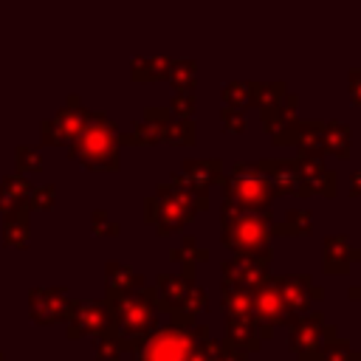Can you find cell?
I'll return each mask as SVG.
<instances>
[{
    "instance_id": "ba28073f",
    "label": "cell",
    "mask_w": 361,
    "mask_h": 361,
    "mask_svg": "<svg viewBox=\"0 0 361 361\" xmlns=\"http://www.w3.org/2000/svg\"><path fill=\"white\" fill-rule=\"evenodd\" d=\"M288 347L293 350L296 361H322L324 344V313L307 310L288 319Z\"/></svg>"
},
{
    "instance_id": "d6986e66",
    "label": "cell",
    "mask_w": 361,
    "mask_h": 361,
    "mask_svg": "<svg viewBox=\"0 0 361 361\" xmlns=\"http://www.w3.org/2000/svg\"><path fill=\"white\" fill-rule=\"evenodd\" d=\"M180 183H189L195 189H212L223 178V161L220 158H186L180 172H175Z\"/></svg>"
},
{
    "instance_id": "b9f144b4",
    "label": "cell",
    "mask_w": 361,
    "mask_h": 361,
    "mask_svg": "<svg viewBox=\"0 0 361 361\" xmlns=\"http://www.w3.org/2000/svg\"><path fill=\"white\" fill-rule=\"evenodd\" d=\"M0 361H3V355H0Z\"/></svg>"
},
{
    "instance_id": "4dcf8cb0",
    "label": "cell",
    "mask_w": 361,
    "mask_h": 361,
    "mask_svg": "<svg viewBox=\"0 0 361 361\" xmlns=\"http://www.w3.org/2000/svg\"><path fill=\"white\" fill-rule=\"evenodd\" d=\"M220 96H223L226 107H237V110L251 107V87H248V82H228V85H223Z\"/></svg>"
},
{
    "instance_id": "5bb4252c",
    "label": "cell",
    "mask_w": 361,
    "mask_h": 361,
    "mask_svg": "<svg viewBox=\"0 0 361 361\" xmlns=\"http://www.w3.org/2000/svg\"><path fill=\"white\" fill-rule=\"evenodd\" d=\"M87 116H90V110H85L79 104V96H71L68 104L51 121L42 124V141L45 144H71L79 135V130L85 127Z\"/></svg>"
},
{
    "instance_id": "e0dca14e",
    "label": "cell",
    "mask_w": 361,
    "mask_h": 361,
    "mask_svg": "<svg viewBox=\"0 0 361 361\" xmlns=\"http://www.w3.org/2000/svg\"><path fill=\"white\" fill-rule=\"evenodd\" d=\"M361 262V248L353 245L344 234H327L322 248V271L327 276H347L353 265Z\"/></svg>"
},
{
    "instance_id": "74e56055",
    "label": "cell",
    "mask_w": 361,
    "mask_h": 361,
    "mask_svg": "<svg viewBox=\"0 0 361 361\" xmlns=\"http://www.w3.org/2000/svg\"><path fill=\"white\" fill-rule=\"evenodd\" d=\"M347 79H350V96H353V104L361 107V68H350Z\"/></svg>"
},
{
    "instance_id": "4316f807",
    "label": "cell",
    "mask_w": 361,
    "mask_h": 361,
    "mask_svg": "<svg viewBox=\"0 0 361 361\" xmlns=\"http://www.w3.org/2000/svg\"><path fill=\"white\" fill-rule=\"evenodd\" d=\"M169 259L180 262V268H183L180 274L195 276V265H200V262H206V259H209V248L197 245V240H195V237H183V240H180V245H175V248L169 251Z\"/></svg>"
},
{
    "instance_id": "f35d334b",
    "label": "cell",
    "mask_w": 361,
    "mask_h": 361,
    "mask_svg": "<svg viewBox=\"0 0 361 361\" xmlns=\"http://www.w3.org/2000/svg\"><path fill=\"white\" fill-rule=\"evenodd\" d=\"M296 107H299V96L296 93H285L282 96V121L296 118Z\"/></svg>"
},
{
    "instance_id": "60d3db41",
    "label": "cell",
    "mask_w": 361,
    "mask_h": 361,
    "mask_svg": "<svg viewBox=\"0 0 361 361\" xmlns=\"http://www.w3.org/2000/svg\"><path fill=\"white\" fill-rule=\"evenodd\" d=\"M347 296H350V299H361V285H353V288L347 290Z\"/></svg>"
},
{
    "instance_id": "f546056e",
    "label": "cell",
    "mask_w": 361,
    "mask_h": 361,
    "mask_svg": "<svg viewBox=\"0 0 361 361\" xmlns=\"http://www.w3.org/2000/svg\"><path fill=\"white\" fill-rule=\"evenodd\" d=\"M31 197V186L23 180V178H6L0 183V209H14L20 203H28Z\"/></svg>"
},
{
    "instance_id": "7a4b0ae2",
    "label": "cell",
    "mask_w": 361,
    "mask_h": 361,
    "mask_svg": "<svg viewBox=\"0 0 361 361\" xmlns=\"http://www.w3.org/2000/svg\"><path fill=\"white\" fill-rule=\"evenodd\" d=\"M209 209V189H195L189 183H180L178 178H169L144 200V220L158 228L161 237H169L189 226L200 212Z\"/></svg>"
},
{
    "instance_id": "4fadbf2b",
    "label": "cell",
    "mask_w": 361,
    "mask_h": 361,
    "mask_svg": "<svg viewBox=\"0 0 361 361\" xmlns=\"http://www.w3.org/2000/svg\"><path fill=\"white\" fill-rule=\"evenodd\" d=\"M271 259H274V254H251V257L223 259V265H220L223 282L220 285H234V288L254 290V285L271 274Z\"/></svg>"
},
{
    "instance_id": "44dd1931",
    "label": "cell",
    "mask_w": 361,
    "mask_h": 361,
    "mask_svg": "<svg viewBox=\"0 0 361 361\" xmlns=\"http://www.w3.org/2000/svg\"><path fill=\"white\" fill-rule=\"evenodd\" d=\"M226 344H231L240 353H257L262 347L259 324L254 313L248 316H226Z\"/></svg>"
},
{
    "instance_id": "52a82bcc",
    "label": "cell",
    "mask_w": 361,
    "mask_h": 361,
    "mask_svg": "<svg viewBox=\"0 0 361 361\" xmlns=\"http://www.w3.org/2000/svg\"><path fill=\"white\" fill-rule=\"evenodd\" d=\"M209 336L206 324H178L166 322L164 327H155L147 341L133 353V361H189L195 344Z\"/></svg>"
},
{
    "instance_id": "1f68e13d",
    "label": "cell",
    "mask_w": 361,
    "mask_h": 361,
    "mask_svg": "<svg viewBox=\"0 0 361 361\" xmlns=\"http://www.w3.org/2000/svg\"><path fill=\"white\" fill-rule=\"evenodd\" d=\"M96 338H99V341H96V361H118V355L124 353L121 344H118V338H116L110 330L99 333Z\"/></svg>"
},
{
    "instance_id": "7402d4cb",
    "label": "cell",
    "mask_w": 361,
    "mask_h": 361,
    "mask_svg": "<svg viewBox=\"0 0 361 361\" xmlns=\"http://www.w3.org/2000/svg\"><path fill=\"white\" fill-rule=\"evenodd\" d=\"M189 361H245V353L234 350V347L226 344V341H217V338H212V336H203V338L195 344Z\"/></svg>"
},
{
    "instance_id": "83f0119b",
    "label": "cell",
    "mask_w": 361,
    "mask_h": 361,
    "mask_svg": "<svg viewBox=\"0 0 361 361\" xmlns=\"http://www.w3.org/2000/svg\"><path fill=\"white\" fill-rule=\"evenodd\" d=\"M324 152L350 158V127L344 121H324Z\"/></svg>"
},
{
    "instance_id": "836d02e7",
    "label": "cell",
    "mask_w": 361,
    "mask_h": 361,
    "mask_svg": "<svg viewBox=\"0 0 361 361\" xmlns=\"http://www.w3.org/2000/svg\"><path fill=\"white\" fill-rule=\"evenodd\" d=\"M220 121H223V130H226V133H234V135L245 133V116H243V110H237V107H226V104H223Z\"/></svg>"
},
{
    "instance_id": "ab89813d",
    "label": "cell",
    "mask_w": 361,
    "mask_h": 361,
    "mask_svg": "<svg viewBox=\"0 0 361 361\" xmlns=\"http://www.w3.org/2000/svg\"><path fill=\"white\" fill-rule=\"evenodd\" d=\"M350 197H361V169L350 175Z\"/></svg>"
},
{
    "instance_id": "ffe728a7",
    "label": "cell",
    "mask_w": 361,
    "mask_h": 361,
    "mask_svg": "<svg viewBox=\"0 0 361 361\" xmlns=\"http://www.w3.org/2000/svg\"><path fill=\"white\" fill-rule=\"evenodd\" d=\"M296 161H299V169H302V178H305V186L310 195L336 197V172L327 169V164L322 158L296 152Z\"/></svg>"
},
{
    "instance_id": "3957f363",
    "label": "cell",
    "mask_w": 361,
    "mask_h": 361,
    "mask_svg": "<svg viewBox=\"0 0 361 361\" xmlns=\"http://www.w3.org/2000/svg\"><path fill=\"white\" fill-rule=\"evenodd\" d=\"M220 192L223 200H228L237 209L254 212V214H274V200H276V189L271 183V178L265 175V169L259 166V161H237L228 175L223 172L220 178Z\"/></svg>"
},
{
    "instance_id": "e575fe53",
    "label": "cell",
    "mask_w": 361,
    "mask_h": 361,
    "mask_svg": "<svg viewBox=\"0 0 361 361\" xmlns=\"http://www.w3.org/2000/svg\"><path fill=\"white\" fill-rule=\"evenodd\" d=\"M17 166L23 169V172H39L42 169V158H39V152H34L31 147H20L17 149Z\"/></svg>"
},
{
    "instance_id": "8992f818",
    "label": "cell",
    "mask_w": 361,
    "mask_h": 361,
    "mask_svg": "<svg viewBox=\"0 0 361 361\" xmlns=\"http://www.w3.org/2000/svg\"><path fill=\"white\" fill-rule=\"evenodd\" d=\"M155 290H158V310L169 313V322L178 324H195L197 316L209 307L206 290L197 285L195 276L186 274H158Z\"/></svg>"
},
{
    "instance_id": "603a6c76",
    "label": "cell",
    "mask_w": 361,
    "mask_h": 361,
    "mask_svg": "<svg viewBox=\"0 0 361 361\" xmlns=\"http://www.w3.org/2000/svg\"><path fill=\"white\" fill-rule=\"evenodd\" d=\"M313 228V214L307 209H288L285 217L276 223L271 220V237H305Z\"/></svg>"
},
{
    "instance_id": "7c38bea8",
    "label": "cell",
    "mask_w": 361,
    "mask_h": 361,
    "mask_svg": "<svg viewBox=\"0 0 361 361\" xmlns=\"http://www.w3.org/2000/svg\"><path fill=\"white\" fill-rule=\"evenodd\" d=\"M68 338H79V336H99L107 330L110 316H107V305L96 302V299H82V302H71L68 313Z\"/></svg>"
},
{
    "instance_id": "5b68a950",
    "label": "cell",
    "mask_w": 361,
    "mask_h": 361,
    "mask_svg": "<svg viewBox=\"0 0 361 361\" xmlns=\"http://www.w3.org/2000/svg\"><path fill=\"white\" fill-rule=\"evenodd\" d=\"M116 121L104 113H90L79 135L68 144V155L79 161L85 169L93 172H116L118 169V141H116Z\"/></svg>"
},
{
    "instance_id": "cb8c5ba5",
    "label": "cell",
    "mask_w": 361,
    "mask_h": 361,
    "mask_svg": "<svg viewBox=\"0 0 361 361\" xmlns=\"http://www.w3.org/2000/svg\"><path fill=\"white\" fill-rule=\"evenodd\" d=\"M322 361H361V350H353V344L336 333V324L324 322V344H322Z\"/></svg>"
},
{
    "instance_id": "d6a6232c",
    "label": "cell",
    "mask_w": 361,
    "mask_h": 361,
    "mask_svg": "<svg viewBox=\"0 0 361 361\" xmlns=\"http://www.w3.org/2000/svg\"><path fill=\"white\" fill-rule=\"evenodd\" d=\"M195 107H197V102H195L192 90H175V99H172V104H169L172 116H178V118H192Z\"/></svg>"
},
{
    "instance_id": "f1b7e54d",
    "label": "cell",
    "mask_w": 361,
    "mask_h": 361,
    "mask_svg": "<svg viewBox=\"0 0 361 361\" xmlns=\"http://www.w3.org/2000/svg\"><path fill=\"white\" fill-rule=\"evenodd\" d=\"M166 82L175 90H192L197 82V62L195 59H169Z\"/></svg>"
},
{
    "instance_id": "ac0fdd59",
    "label": "cell",
    "mask_w": 361,
    "mask_h": 361,
    "mask_svg": "<svg viewBox=\"0 0 361 361\" xmlns=\"http://www.w3.org/2000/svg\"><path fill=\"white\" fill-rule=\"evenodd\" d=\"M68 305H71V299H68L65 288H34L31 290V316L39 324H51V322L65 319Z\"/></svg>"
},
{
    "instance_id": "d4e9b609",
    "label": "cell",
    "mask_w": 361,
    "mask_h": 361,
    "mask_svg": "<svg viewBox=\"0 0 361 361\" xmlns=\"http://www.w3.org/2000/svg\"><path fill=\"white\" fill-rule=\"evenodd\" d=\"M104 279H107V293H127L144 285V276L135 274L133 268L121 265V262H107L104 265Z\"/></svg>"
},
{
    "instance_id": "2e32d148",
    "label": "cell",
    "mask_w": 361,
    "mask_h": 361,
    "mask_svg": "<svg viewBox=\"0 0 361 361\" xmlns=\"http://www.w3.org/2000/svg\"><path fill=\"white\" fill-rule=\"evenodd\" d=\"M259 166H262L265 175L271 178V183H274V189H276V197H279V195L310 197L296 158H259Z\"/></svg>"
},
{
    "instance_id": "9a60e30c",
    "label": "cell",
    "mask_w": 361,
    "mask_h": 361,
    "mask_svg": "<svg viewBox=\"0 0 361 361\" xmlns=\"http://www.w3.org/2000/svg\"><path fill=\"white\" fill-rule=\"evenodd\" d=\"M251 87V104L259 107L262 130L271 135L282 124V96L288 93L285 82H248Z\"/></svg>"
},
{
    "instance_id": "8d00e7d4",
    "label": "cell",
    "mask_w": 361,
    "mask_h": 361,
    "mask_svg": "<svg viewBox=\"0 0 361 361\" xmlns=\"http://www.w3.org/2000/svg\"><path fill=\"white\" fill-rule=\"evenodd\" d=\"M31 209H48L54 203V186H42V189H31V197H28Z\"/></svg>"
},
{
    "instance_id": "6da1fadb",
    "label": "cell",
    "mask_w": 361,
    "mask_h": 361,
    "mask_svg": "<svg viewBox=\"0 0 361 361\" xmlns=\"http://www.w3.org/2000/svg\"><path fill=\"white\" fill-rule=\"evenodd\" d=\"M110 324L107 330L118 338L124 353H135L158 322V290L155 285H141L127 293H104Z\"/></svg>"
},
{
    "instance_id": "277c9868",
    "label": "cell",
    "mask_w": 361,
    "mask_h": 361,
    "mask_svg": "<svg viewBox=\"0 0 361 361\" xmlns=\"http://www.w3.org/2000/svg\"><path fill=\"white\" fill-rule=\"evenodd\" d=\"M271 214H254L245 209L231 206L228 200L220 203V240L234 257L251 254H274L271 248Z\"/></svg>"
},
{
    "instance_id": "484cf974",
    "label": "cell",
    "mask_w": 361,
    "mask_h": 361,
    "mask_svg": "<svg viewBox=\"0 0 361 361\" xmlns=\"http://www.w3.org/2000/svg\"><path fill=\"white\" fill-rule=\"evenodd\" d=\"M169 73V59L166 56H133L130 62V76L135 82H166Z\"/></svg>"
},
{
    "instance_id": "9c48e42d",
    "label": "cell",
    "mask_w": 361,
    "mask_h": 361,
    "mask_svg": "<svg viewBox=\"0 0 361 361\" xmlns=\"http://www.w3.org/2000/svg\"><path fill=\"white\" fill-rule=\"evenodd\" d=\"M251 313L259 324V338H271L274 336V327L279 324H288V310L282 305V296H279V288L274 282V274H268L265 279H259L251 290Z\"/></svg>"
},
{
    "instance_id": "d590c367",
    "label": "cell",
    "mask_w": 361,
    "mask_h": 361,
    "mask_svg": "<svg viewBox=\"0 0 361 361\" xmlns=\"http://www.w3.org/2000/svg\"><path fill=\"white\" fill-rule=\"evenodd\" d=\"M93 231H96V234H118V223H113V220L107 217V212L96 209V212H93Z\"/></svg>"
},
{
    "instance_id": "8fae6325",
    "label": "cell",
    "mask_w": 361,
    "mask_h": 361,
    "mask_svg": "<svg viewBox=\"0 0 361 361\" xmlns=\"http://www.w3.org/2000/svg\"><path fill=\"white\" fill-rule=\"evenodd\" d=\"M274 282L279 288V296H282L288 316L307 313L316 305V299L324 296V288H319L310 279V274H274Z\"/></svg>"
},
{
    "instance_id": "30bf717a",
    "label": "cell",
    "mask_w": 361,
    "mask_h": 361,
    "mask_svg": "<svg viewBox=\"0 0 361 361\" xmlns=\"http://www.w3.org/2000/svg\"><path fill=\"white\" fill-rule=\"evenodd\" d=\"M274 141L279 147H296V152H305V155H327L324 152V121H299V118H288L282 121L274 133Z\"/></svg>"
}]
</instances>
